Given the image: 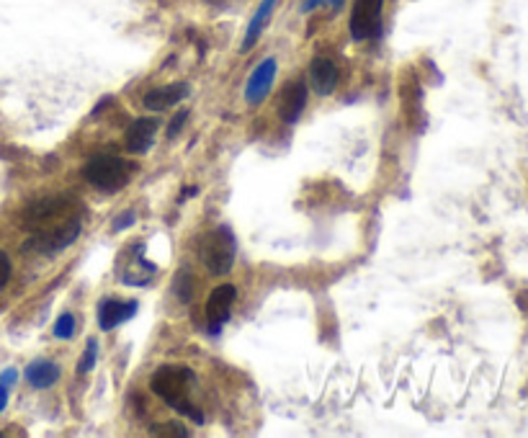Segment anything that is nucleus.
<instances>
[{
	"mask_svg": "<svg viewBox=\"0 0 528 438\" xmlns=\"http://www.w3.org/2000/svg\"><path fill=\"white\" fill-rule=\"evenodd\" d=\"M134 224V212H124L122 217H116V222L111 224V230L113 232H122V230H127V227H132Z\"/></svg>",
	"mask_w": 528,
	"mask_h": 438,
	"instance_id": "4be33fe9",
	"label": "nucleus"
},
{
	"mask_svg": "<svg viewBox=\"0 0 528 438\" xmlns=\"http://www.w3.org/2000/svg\"><path fill=\"white\" fill-rule=\"evenodd\" d=\"M80 230H83L80 217H78V215H70V217L63 219L60 224L49 227L45 232H34L31 240L26 242V250H37V253H45V256L63 253L65 248H70L72 242L78 240Z\"/></svg>",
	"mask_w": 528,
	"mask_h": 438,
	"instance_id": "39448f33",
	"label": "nucleus"
},
{
	"mask_svg": "<svg viewBox=\"0 0 528 438\" xmlns=\"http://www.w3.org/2000/svg\"><path fill=\"white\" fill-rule=\"evenodd\" d=\"M8 392H11V387H8L5 382H0V413H3L5 405H8Z\"/></svg>",
	"mask_w": 528,
	"mask_h": 438,
	"instance_id": "b1692460",
	"label": "nucleus"
},
{
	"mask_svg": "<svg viewBox=\"0 0 528 438\" xmlns=\"http://www.w3.org/2000/svg\"><path fill=\"white\" fill-rule=\"evenodd\" d=\"M186 119H189V111H180V114H176V116L171 119V127H168V139H173V137H178V131L183 130V124H186Z\"/></svg>",
	"mask_w": 528,
	"mask_h": 438,
	"instance_id": "6ab92c4d",
	"label": "nucleus"
},
{
	"mask_svg": "<svg viewBox=\"0 0 528 438\" xmlns=\"http://www.w3.org/2000/svg\"><path fill=\"white\" fill-rule=\"evenodd\" d=\"M276 75H279V63L273 57H265L264 63H258V67L250 72V78L245 83V101L250 106L264 104V98L271 93V88L276 83Z\"/></svg>",
	"mask_w": 528,
	"mask_h": 438,
	"instance_id": "6e6552de",
	"label": "nucleus"
},
{
	"mask_svg": "<svg viewBox=\"0 0 528 438\" xmlns=\"http://www.w3.org/2000/svg\"><path fill=\"white\" fill-rule=\"evenodd\" d=\"M8 279H11V258L5 253H0V291L5 289Z\"/></svg>",
	"mask_w": 528,
	"mask_h": 438,
	"instance_id": "412c9836",
	"label": "nucleus"
},
{
	"mask_svg": "<svg viewBox=\"0 0 528 438\" xmlns=\"http://www.w3.org/2000/svg\"><path fill=\"white\" fill-rule=\"evenodd\" d=\"M307 98L309 90L305 80H291L284 93H281V101H279V116L284 124H297L299 116L307 109Z\"/></svg>",
	"mask_w": 528,
	"mask_h": 438,
	"instance_id": "1a4fd4ad",
	"label": "nucleus"
},
{
	"mask_svg": "<svg viewBox=\"0 0 528 438\" xmlns=\"http://www.w3.org/2000/svg\"><path fill=\"white\" fill-rule=\"evenodd\" d=\"M83 175L93 189H98L104 194H113L130 183V165L119 155L101 153L90 157L88 165L83 168Z\"/></svg>",
	"mask_w": 528,
	"mask_h": 438,
	"instance_id": "f03ea898",
	"label": "nucleus"
},
{
	"mask_svg": "<svg viewBox=\"0 0 528 438\" xmlns=\"http://www.w3.org/2000/svg\"><path fill=\"white\" fill-rule=\"evenodd\" d=\"M402 111H405L407 124L418 130V119H423V90L415 78L402 80Z\"/></svg>",
	"mask_w": 528,
	"mask_h": 438,
	"instance_id": "4468645a",
	"label": "nucleus"
},
{
	"mask_svg": "<svg viewBox=\"0 0 528 438\" xmlns=\"http://www.w3.org/2000/svg\"><path fill=\"white\" fill-rule=\"evenodd\" d=\"M186 96H189V83H168V86L147 90L145 98H142V104H145V109L150 111H165L180 104Z\"/></svg>",
	"mask_w": 528,
	"mask_h": 438,
	"instance_id": "9d476101",
	"label": "nucleus"
},
{
	"mask_svg": "<svg viewBox=\"0 0 528 438\" xmlns=\"http://www.w3.org/2000/svg\"><path fill=\"white\" fill-rule=\"evenodd\" d=\"M153 434H157V436H186L189 431H186V428H180L178 423H165L163 428H155Z\"/></svg>",
	"mask_w": 528,
	"mask_h": 438,
	"instance_id": "aec40b11",
	"label": "nucleus"
},
{
	"mask_svg": "<svg viewBox=\"0 0 528 438\" xmlns=\"http://www.w3.org/2000/svg\"><path fill=\"white\" fill-rule=\"evenodd\" d=\"M194 382H197V376H194V372H191L189 366L165 364V366H160V369L153 374L150 387H153V392L157 394L160 400H165V402H168L173 410H178L180 416L191 417V420H197V423H204V413H201L198 408H194V402L189 400Z\"/></svg>",
	"mask_w": 528,
	"mask_h": 438,
	"instance_id": "f257e3e1",
	"label": "nucleus"
},
{
	"mask_svg": "<svg viewBox=\"0 0 528 438\" xmlns=\"http://www.w3.org/2000/svg\"><path fill=\"white\" fill-rule=\"evenodd\" d=\"M323 3H328V0H305V3H302V13L314 11V8H317V5H323Z\"/></svg>",
	"mask_w": 528,
	"mask_h": 438,
	"instance_id": "393cba45",
	"label": "nucleus"
},
{
	"mask_svg": "<svg viewBox=\"0 0 528 438\" xmlns=\"http://www.w3.org/2000/svg\"><path fill=\"white\" fill-rule=\"evenodd\" d=\"M57 379H60V366L54 361L39 358V361L26 366V382L34 390H49L52 384H57Z\"/></svg>",
	"mask_w": 528,
	"mask_h": 438,
	"instance_id": "2eb2a0df",
	"label": "nucleus"
},
{
	"mask_svg": "<svg viewBox=\"0 0 528 438\" xmlns=\"http://www.w3.org/2000/svg\"><path fill=\"white\" fill-rule=\"evenodd\" d=\"M340 5H343V0H332V11H340Z\"/></svg>",
	"mask_w": 528,
	"mask_h": 438,
	"instance_id": "bb28decb",
	"label": "nucleus"
},
{
	"mask_svg": "<svg viewBox=\"0 0 528 438\" xmlns=\"http://www.w3.org/2000/svg\"><path fill=\"white\" fill-rule=\"evenodd\" d=\"M96 361H98V341L96 338H90L88 346H86V353H83V358L78 361V374H88L93 366H96Z\"/></svg>",
	"mask_w": 528,
	"mask_h": 438,
	"instance_id": "a211bd4d",
	"label": "nucleus"
},
{
	"mask_svg": "<svg viewBox=\"0 0 528 438\" xmlns=\"http://www.w3.org/2000/svg\"><path fill=\"white\" fill-rule=\"evenodd\" d=\"M381 8L384 0H353L351 37L356 42L374 39L381 34Z\"/></svg>",
	"mask_w": 528,
	"mask_h": 438,
	"instance_id": "423d86ee",
	"label": "nucleus"
},
{
	"mask_svg": "<svg viewBox=\"0 0 528 438\" xmlns=\"http://www.w3.org/2000/svg\"><path fill=\"white\" fill-rule=\"evenodd\" d=\"M178 284H176V291H178V297L183 299V302H189V274H178V279H176Z\"/></svg>",
	"mask_w": 528,
	"mask_h": 438,
	"instance_id": "5701e85b",
	"label": "nucleus"
},
{
	"mask_svg": "<svg viewBox=\"0 0 528 438\" xmlns=\"http://www.w3.org/2000/svg\"><path fill=\"white\" fill-rule=\"evenodd\" d=\"M338 67L332 63L331 57H314L312 65H309V80L317 90V96H331L335 86H338Z\"/></svg>",
	"mask_w": 528,
	"mask_h": 438,
	"instance_id": "f8f14e48",
	"label": "nucleus"
},
{
	"mask_svg": "<svg viewBox=\"0 0 528 438\" xmlns=\"http://www.w3.org/2000/svg\"><path fill=\"white\" fill-rule=\"evenodd\" d=\"M72 204L65 197H45L31 201L21 215V224L31 232H45L49 227L60 224L63 219H67L72 212Z\"/></svg>",
	"mask_w": 528,
	"mask_h": 438,
	"instance_id": "20e7f679",
	"label": "nucleus"
},
{
	"mask_svg": "<svg viewBox=\"0 0 528 438\" xmlns=\"http://www.w3.org/2000/svg\"><path fill=\"white\" fill-rule=\"evenodd\" d=\"M235 299H238V289L232 284L217 286V289L209 294L204 315H206V330H209L212 335H217V333L224 328V323L230 320V312H232Z\"/></svg>",
	"mask_w": 528,
	"mask_h": 438,
	"instance_id": "0eeeda50",
	"label": "nucleus"
},
{
	"mask_svg": "<svg viewBox=\"0 0 528 438\" xmlns=\"http://www.w3.org/2000/svg\"><path fill=\"white\" fill-rule=\"evenodd\" d=\"M160 127L157 119H137L132 127L127 130V150L132 155L147 153L155 142V131Z\"/></svg>",
	"mask_w": 528,
	"mask_h": 438,
	"instance_id": "ddd939ff",
	"label": "nucleus"
},
{
	"mask_svg": "<svg viewBox=\"0 0 528 438\" xmlns=\"http://www.w3.org/2000/svg\"><path fill=\"white\" fill-rule=\"evenodd\" d=\"M137 309L139 305L137 302H119V299H104L101 305H98V323H101V330H113L116 325H122V323H127V320H132L134 315H137Z\"/></svg>",
	"mask_w": 528,
	"mask_h": 438,
	"instance_id": "9b49d317",
	"label": "nucleus"
},
{
	"mask_svg": "<svg viewBox=\"0 0 528 438\" xmlns=\"http://www.w3.org/2000/svg\"><path fill=\"white\" fill-rule=\"evenodd\" d=\"M273 8H276V0H264L261 5H258V11H256V16H253V21L247 26V34H245V42H242V52H247V49H253L256 42L261 39V34H264L265 23L271 19V13H273Z\"/></svg>",
	"mask_w": 528,
	"mask_h": 438,
	"instance_id": "dca6fc26",
	"label": "nucleus"
},
{
	"mask_svg": "<svg viewBox=\"0 0 528 438\" xmlns=\"http://www.w3.org/2000/svg\"><path fill=\"white\" fill-rule=\"evenodd\" d=\"M235 253H238L235 235L227 227H217V230L206 232L198 242V258L206 265V271L214 276L230 274V268L235 263Z\"/></svg>",
	"mask_w": 528,
	"mask_h": 438,
	"instance_id": "7ed1b4c3",
	"label": "nucleus"
},
{
	"mask_svg": "<svg viewBox=\"0 0 528 438\" xmlns=\"http://www.w3.org/2000/svg\"><path fill=\"white\" fill-rule=\"evenodd\" d=\"M518 305L524 307V309H528V291H526V294H521V297H518Z\"/></svg>",
	"mask_w": 528,
	"mask_h": 438,
	"instance_id": "a878e982",
	"label": "nucleus"
},
{
	"mask_svg": "<svg viewBox=\"0 0 528 438\" xmlns=\"http://www.w3.org/2000/svg\"><path fill=\"white\" fill-rule=\"evenodd\" d=\"M75 328H78L75 315H72V312H63V315L57 317V323H54V338H60V341H70V338L75 335Z\"/></svg>",
	"mask_w": 528,
	"mask_h": 438,
	"instance_id": "f3484780",
	"label": "nucleus"
}]
</instances>
